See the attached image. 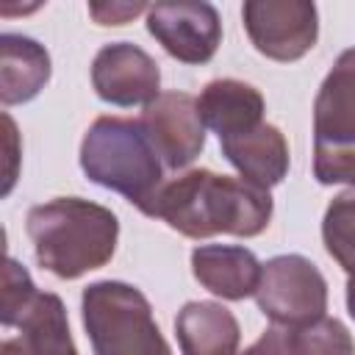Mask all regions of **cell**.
Instances as JSON below:
<instances>
[{"label":"cell","instance_id":"cell-1","mask_svg":"<svg viewBox=\"0 0 355 355\" xmlns=\"http://www.w3.org/2000/svg\"><path fill=\"white\" fill-rule=\"evenodd\" d=\"M272 208L269 191L244 178L186 169L175 178H164L139 211L164 219L186 239H208L216 233L252 239L269 227Z\"/></svg>","mask_w":355,"mask_h":355},{"label":"cell","instance_id":"cell-2","mask_svg":"<svg viewBox=\"0 0 355 355\" xmlns=\"http://www.w3.org/2000/svg\"><path fill=\"white\" fill-rule=\"evenodd\" d=\"M25 230L33 241L39 266L61 280H75L114 258L119 219L100 202L55 197L28 211Z\"/></svg>","mask_w":355,"mask_h":355},{"label":"cell","instance_id":"cell-3","mask_svg":"<svg viewBox=\"0 0 355 355\" xmlns=\"http://www.w3.org/2000/svg\"><path fill=\"white\" fill-rule=\"evenodd\" d=\"M83 175L141 208L164 183V161L139 119L97 116L80 141Z\"/></svg>","mask_w":355,"mask_h":355},{"label":"cell","instance_id":"cell-4","mask_svg":"<svg viewBox=\"0 0 355 355\" xmlns=\"http://www.w3.org/2000/svg\"><path fill=\"white\" fill-rule=\"evenodd\" d=\"M80 319L94 355H172L147 297L122 280L89 283Z\"/></svg>","mask_w":355,"mask_h":355},{"label":"cell","instance_id":"cell-5","mask_svg":"<svg viewBox=\"0 0 355 355\" xmlns=\"http://www.w3.org/2000/svg\"><path fill=\"white\" fill-rule=\"evenodd\" d=\"M313 178L355 186V47L336 58L313 100Z\"/></svg>","mask_w":355,"mask_h":355},{"label":"cell","instance_id":"cell-6","mask_svg":"<svg viewBox=\"0 0 355 355\" xmlns=\"http://www.w3.org/2000/svg\"><path fill=\"white\" fill-rule=\"evenodd\" d=\"M255 302L272 324L302 327L324 316L327 311V280L319 266L297 252L275 255L261 269Z\"/></svg>","mask_w":355,"mask_h":355},{"label":"cell","instance_id":"cell-7","mask_svg":"<svg viewBox=\"0 0 355 355\" xmlns=\"http://www.w3.org/2000/svg\"><path fill=\"white\" fill-rule=\"evenodd\" d=\"M241 19L252 47L272 61H300L319 39V11L311 0H247Z\"/></svg>","mask_w":355,"mask_h":355},{"label":"cell","instance_id":"cell-8","mask_svg":"<svg viewBox=\"0 0 355 355\" xmlns=\"http://www.w3.org/2000/svg\"><path fill=\"white\" fill-rule=\"evenodd\" d=\"M150 36L183 64H205L222 42L219 11L205 0L155 3L147 8Z\"/></svg>","mask_w":355,"mask_h":355},{"label":"cell","instance_id":"cell-9","mask_svg":"<svg viewBox=\"0 0 355 355\" xmlns=\"http://www.w3.org/2000/svg\"><path fill=\"white\" fill-rule=\"evenodd\" d=\"M92 86L103 103L119 108L147 105L161 94V69L139 44L111 42L92 61Z\"/></svg>","mask_w":355,"mask_h":355},{"label":"cell","instance_id":"cell-10","mask_svg":"<svg viewBox=\"0 0 355 355\" xmlns=\"http://www.w3.org/2000/svg\"><path fill=\"white\" fill-rule=\"evenodd\" d=\"M164 166L186 169L205 147V122L197 97L186 92H161L139 116Z\"/></svg>","mask_w":355,"mask_h":355},{"label":"cell","instance_id":"cell-11","mask_svg":"<svg viewBox=\"0 0 355 355\" xmlns=\"http://www.w3.org/2000/svg\"><path fill=\"white\" fill-rule=\"evenodd\" d=\"M219 147L222 155L236 166V172L258 189L269 191L288 175L291 166L288 141L280 133V128L269 122H261L236 136H225L219 139Z\"/></svg>","mask_w":355,"mask_h":355},{"label":"cell","instance_id":"cell-12","mask_svg":"<svg viewBox=\"0 0 355 355\" xmlns=\"http://www.w3.org/2000/svg\"><path fill=\"white\" fill-rule=\"evenodd\" d=\"M263 263L252 250L239 244H197L191 250V272L202 288L222 300L255 297Z\"/></svg>","mask_w":355,"mask_h":355},{"label":"cell","instance_id":"cell-13","mask_svg":"<svg viewBox=\"0 0 355 355\" xmlns=\"http://www.w3.org/2000/svg\"><path fill=\"white\" fill-rule=\"evenodd\" d=\"M175 336L183 355H239L241 327L222 302L191 300L175 316Z\"/></svg>","mask_w":355,"mask_h":355},{"label":"cell","instance_id":"cell-14","mask_svg":"<svg viewBox=\"0 0 355 355\" xmlns=\"http://www.w3.org/2000/svg\"><path fill=\"white\" fill-rule=\"evenodd\" d=\"M197 108L205 128H211L219 139H225L261 125L266 103L252 83L236 78H216L205 83V89L200 92Z\"/></svg>","mask_w":355,"mask_h":355},{"label":"cell","instance_id":"cell-15","mask_svg":"<svg viewBox=\"0 0 355 355\" xmlns=\"http://www.w3.org/2000/svg\"><path fill=\"white\" fill-rule=\"evenodd\" d=\"M50 80V53L31 36H0V100L19 105L33 100Z\"/></svg>","mask_w":355,"mask_h":355},{"label":"cell","instance_id":"cell-16","mask_svg":"<svg viewBox=\"0 0 355 355\" xmlns=\"http://www.w3.org/2000/svg\"><path fill=\"white\" fill-rule=\"evenodd\" d=\"M17 327L22 333V355H78L69 333L67 308L53 291H39L22 311Z\"/></svg>","mask_w":355,"mask_h":355},{"label":"cell","instance_id":"cell-17","mask_svg":"<svg viewBox=\"0 0 355 355\" xmlns=\"http://www.w3.org/2000/svg\"><path fill=\"white\" fill-rule=\"evenodd\" d=\"M322 241L327 255L355 277V186L330 200L322 219Z\"/></svg>","mask_w":355,"mask_h":355},{"label":"cell","instance_id":"cell-18","mask_svg":"<svg viewBox=\"0 0 355 355\" xmlns=\"http://www.w3.org/2000/svg\"><path fill=\"white\" fill-rule=\"evenodd\" d=\"M291 355H355V338L344 322L322 316L291 330Z\"/></svg>","mask_w":355,"mask_h":355},{"label":"cell","instance_id":"cell-19","mask_svg":"<svg viewBox=\"0 0 355 355\" xmlns=\"http://www.w3.org/2000/svg\"><path fill=\"white\" fill-rule=\"evenodd\" d=\"M36 286L28 275L25 266H19L11 255H6V266H3V305H0V322L6 327H17L22 311L31 305V300L36 297Z\"/></svg>","mask_w":355,"mask_h":355},{"label":"cell","instance_id":"cell-20","mask_svg":"<svg viewBox=\"0 0 355 355\" xmlns=\"http://www.w3.org/2000/svg\"><path fill=\"white\" fill-rule=\"evenodd\" d=\"M150 6L144 3H122V0H111V3H89V17L97 25H125L133 17H139L141 11H147Z\"/></svg>","mask_w":355,"mask_h":355},{"label":"cell","instance_id":"cell-21","mask_svg":"<svg viewBox=\"0 0 355 355\" xmlns=\"http://www.w3.org/2000/svg\"><path fill=\"white\" fill-rule=\"evenodd\" d=\"M239 355H291V330L272 324Z\"/></svg>","mask_w":355,"mask_h":355},{"label":"cell","instance_id":"cell-22","mask_svg":"<svg viewBox=\"0 0 355 355\" xmlns=\"http://www.w3.org/2000/svg\"><path fill=\"white\" fill-rule=\"evenodd\" d=\"M3 122H6V141H8V161H11V169H8V175H6V186H3V194H8L11 191V186H14V180H17V166H14V161H17V130H14V119L8 116V114H3Z\"/></svg>","mask_w":355,"mask_h":355},{"label":"cell","instance_id":"cell-23","mask_svg":"<svg viewBox=\"0 0 355 355\" xmlns=\"http://www.w3.org/2000/svg\"><path fill=\"white\" fill-rule=\"evenodd\" d=\"M347 311H349V316L355 319V277L347 280Z\"/></svg>","mask_w":355,"mask_h":355}]
</instances>
